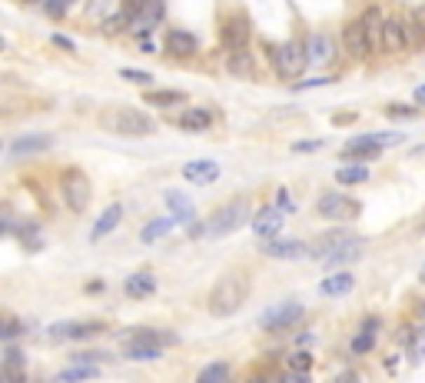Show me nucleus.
I'll list each match as a JSON object with an SVG mask.
<instances>
[{
    "mask_svg": "<svg viewBox=\"0 0 425 383\" xmlns=\"http://www.w3.org/2000/svg\"><path fill=\"white\" fill-rule=\"evenodd\" d=\"M163 13H166V0H140L137 17H133V24H137V34H140V37H147L153 27L160 24Z\"/></svg>",
    "mask_w": 425,
    "mask_h": 383,
    "instance_id": "nucleus-16",
    "label": "nucleus"
},
{
    "mask_svg": "<svg viewBox=\"0 0 425 383\" xmlns=\"http://www.w3.org/2000/svg\"><path fill=\"white\" fill-rule=\"evenodd\" d=\"M336 180L342 183V187H356V183H365L369 180V167H365V160H356V164H346L336 170Z\"/></svg>",
    "mask_w": 425,
    "mask_h": 383,
    "instance_id": "nucleus-28",
    "label": "nucleus"
},
{
    "mask_svg": "<svg viewBox=\"0 0 425 383\" xmlns=\"http://www.w3.org/2000/svg\"><path fill=\"white\" fill-rule=\"evenodd\" d=\"M53 44H57V47H67V51H74V40H67L63 34H53Z\"/></svg>",
    "mask_w": 425,
    "mask_h": 383,
    "instance_id": "nucleus-50",
    "label": "nucleus"
},
{
    "mask_svg": "<svg viewBox=\"0 0 425 383\" xmlns=\"http://www.w3.org/2000/svg\"><path fill=\"white\" fill-rule=\"evenodd\" d=\"M365 27V37H369V44H372V57L375 53H386V37H382V30H386V13H382V7H365V13L359 17Z\"/></svg>",
    "mask_w": 425,
    "mask_h": 383,
    "instance_id": "nucleus-14",
    "label": "nucleus"
},
{
    "mask_svg": "<svg viewBox=\"0 0 425 383\" xmlns=\"http://www.w3.org/2000/svg\"><path fill=\"white\" fill-rule=\"evenodd\" d=\"M180 174L189 183H212V180H220V164L216 160H189V164H183Z\"/></svg>",
    "mask_w": 425,
    "mask_h": 383,
    "instance_id": "nucleus-20",
    "label": "nucleus"
},
{
    "mask_svg": "<svg viewBox=\"0 0 425 383\" xmlns=\"http://www.w3.org/2000/svg\"><path fill=\"white\" fill-rule=\"evenodd\" d=\"M382 37H386V53L405 51V34H402V20H399V17H386V30H382Z\"/></svg>",
    "mask_w": 425,
    "mask_h": 383,
    "instance_id": "nucleus-29",
    "label": "nucleus"
},
{
    "mask_svg": "<svg viewBox=\"0 0 425 383\" xmlns=\"http://www.w3.org/2000/svg\"><path fill=\"white\" fill-rule=\"evenodd\" d=\"M382 153V147L375 143L372 134H363V137H352L346 147H342V157L346 160H375Z\"/></svg>",
    "mask_w": 425,
    "mask_h": 383,
    "instance_id": "nucleus-19",
    "label": "nucleus"
},
{
    "mask_svg": "<svg viewBox=\"0 0 425 383\" xmlns=\"http://www.w3.org/2000/svg\"><path fill=\"white\" fill-rule=\"evenodd\" d=\"M263 254L266 257H273V260H296V257L306 254V243L302 240H266L263 247Z\"/></svg>",
    "mask_w": 425,
    "mask_h": 383,
    "instance_id": "nucleus-22",
    "label": "nucleus"
},
{
    "mask_svg": "<svg viewBox=\"0 0 425 383\" xmlns=\"http://www.w3.org/2000/svg\"><path fill=\"white\" fill-rule=\"evenodd\" d=\"M386 114L389 117H399V120H415V117H419V110H415V107H405V103H389Z\"/></svg>",
    "mask_w": 425,
    "mask_h": 383,
    "instance_id": "nucleus-45",
    "label": "nucleus"
},
{
    "mask_svg": "<svg viewBox=\"0 0 425 383\" xmlns=\"http://www.w3.org/2000/svg\"><path fill=\"white\" fill-rule=\"evenodd\" d=\"M323 147V141H299V143H292V153H313Z\"/></svg>",
    "mask_w": 425,
    "mask_h": 383,
    "instance_id": "nucleus-46",
    "label": "nucleus"
},
{
    "mask_svg": "<svg viewBox=\"0 0 425 383\" xmlns=\"http://www.w3.org/2000/svg\"><path fill=\"white\" fill-rule=\"evenodd\" d=\"M143 100L150 107H173L187 100V90H143Z\"/></svg>",
    "mask_w": 425,
    "mask_h": 383,
    "instance_id": "nucleus-30",
    "label": "nucleus"
},
{
    "mask_svg": "<svg viewBox=\"0 0 425 383\" xmlns=\"http://www.w3.org/2000/svg\"><path fill=\"white\" fill-rule=\"evenodd\" d=\"M409 360L412 363H422L425 360V323L419 330H412V337H409Z\"/></svg>",
    "mask_w": 425,
    "mask_h": 383,
    "instance_id": "nucleus-37",
    "label": "nucleus"
},
{
    "mask_svg": "<svg viewBox=\"0 0 425 383\" xmlns=\"http://www.w3.org/2000/svg\"><path fill=\"white\" fill-rule=\"evenodd\" d=\"M60 200L70 214H83L93 200V183L80 167H67L60 174Z\"/></svg>",
    "mask_w": 425,
    "mask_h": 383,
    "instance_id": "nucleus-4",
    "label": "nucleus"
},
{
    "mask_svg": "<svg viewBox=\"0 0 425 383\" xmlns=\"http://www.w3.org/2000/svg\"><path fill=\"white\" fill-rule=\"evenodd\" d=\"M0 51H7V44H4V37H0Z\"/></svg>",
    "mask_w": 425,
    "mask_h": 383,
    "instance_id": "nucleus-54",
    "label": "nucleus"
},
{
    "mask_svg": "<svg viewBox=\"0 0 425 383\" xmlns=\"http://www.w3.org/2000/svg\"><path fill=\"white\" fill-rule=\"evenodd\" d=\"M342 237H346V230H329V233H323V237L313 243V257H319V260H323V257L329 254V250H332V247H336Z\"/></svg>",
    "mask_w": 425,
    "mask_h": 383,
    "instance_id": "nucleus-35",
    "label": "nucleus"
},
{
    "mask_svg": "<svg viewBox=\"0 0 425 383\" xmlns=\"http://www.w3.org/2000/svg\"><path fill=\"white\" fill-rule=\"evenodd\" d=\"M173 227H176V220H173V217L150 220L147 227L140 230V237H143V240H147V243H153V240H160V237H166V233H170V230H173Z\"/></svg>",
    "mask_w": 425,
    "mask_h": 383,
    "instance_id": "nucleus-33",
    "label": "nucleus"
},
{
    "mask_svg": "<svg viewBox=\"0 0 425 383\" xmlns=\"http://www.w3.org/2000/svg\"><path fill=\"white\" fill-rule=\"evenodd\" d=\"M133 4H140V0H133Z\"/></svg>",
    "mask_w": 425,
    "mask_h": 383,
    "instance_id": "nucleus-57",
    "label": "nucleus"
},
{
    "mask_svg": "<svg viewBox=\"0 0 425 383\" xmlns=\"http://www.w3.org/2000/svg\"><path fill=\"white\" fill-rule=\"evenodd\" d=\"M250 227L256 237H263V240H269V237H276L279 230H283V210H279V204H269V207H259L256 214H252Z\"/></svg>",
    "mask_w": 425,
    "mask_h": 383,
    "instance_id": "nucleus-12",
    "label": "nucleus"
},
{
    "mask_svg": "<svg viewBox=\"0 0 425 383\" xmlns=\"http://www.w3.org/2000/svg\"><path fill=\"white\" fill-rule=\"evenodd\" d=\"M20 333V320L11 313H0V340H13Z\"/></svg>",
    "mask_w": 425,
    "mask_h": 383,
    "instance_id": "nucleus-40",
    "label": "nucleus"
},
{
    "mask_svg": "<svg viewBox=\"0 0 425 383\" xmlns=\"http://www.w3.org/2000/svg\"><path fill=\"white\" fill-rule=\"evenodd\" d=\"M289 367H292L296 373H309V370H313V357H309V350L292 353V357H289Z\"/></svg>",
    "mask_w": 425,
    "mask_h": 383,
    "instance_id": "nucleus-42",
    "label": "nucleus"
},
{
    "mask_svg": "<svg viewBox=\"0 0 425 383\" xmlns=\"http://www.w3.org/2000/svg\"><path fill=\"white\" fill-rule=\"evenodd\" d=\"M302 304H296V300H289V304H276L269 306L266 313H259V327H263L266 333H279V330H289V327H296L302 320Z\"/></svg>",
    "mask_w": 425,
    "mask_h": 383,
    "instance_id": "nucleus-7",
    "label": "nucleus"
},
{
    "mask_svg": "<svg viewBox=\"0 0 425 383\" xmlns=\"http://www.w3.org/2000/svg\"><path fill=\"white\" fill-rule=\"evenodd\" d=\"M356 287V277H352L349 270H342V273H332V277H325L319 283V294L323 297H346Z\"/></svg>",
    "mask_w": 425,
    "mask_h": 383,
    "instance_id": "nucleus-27",
    "label": "nucleus"
},
{
    "mask_svg": "<svg viewBox=\"0 0 425 383\" xmlns=\"http://www.w3.org/2000/svg\"><path fill=\"white\" fill-rule=\"evenodd\" d=\"M166 207H170V217H173L176 223H183L193 237H200V227H196V210H193V204H189L187 193L170 190V193H166Z\"/></svg>",
    "mask_w": 425,
    "mask_h": 383,
    "instance_id": "nucleus-11",
    "label": "nucleus"
},
{
    "mask_svg": "<svg viewBox=\"0 0 425 383\" xmlns=\"http://www.w3.org/2000/svg\"><path fill=\"white\" fill-rule=\"evenodd\" d=\"M372 346H375V333L372 330H363V333H356V337H352L349 350L356 353V357H363V353H369Z\"/></svg>",
    "mask_w": 425,
    "mask_h": 383,
    "instance_id": "nucleus-38",
    "label": "nucleus"
},
{
    "mask_svg": "<svg viewBox=\"0 0 425 383\" xmlns=\"http://www.w3.org/2000/svg\"><path fill=\"white\" fill-rule=\"evenodd\" d=\"M90 377H97L93 363H76V367H67V370L57 373V380H90Z\"/></svg>",
    "mask_w": 425,
    "mask_h": 383,
    "instance_id": "nucleus-36",
    "label": "nucleus"
},
{
    "mask_svg": "<svg viewBox=\"0 0 425 383\" xmlns=\"http://www.w3.org/2000/svg\"><path fill=\"white\" fill-rule=\"evenodd\" d=\"M229 380V363L216 360V363H206L200 370V383H226Z\"/></svg>",
    "mask_w": 425,
    "mask_h": 383,
    "instance_id": "nucleus-34",
    "label": "nucleus"
},
{
    "mask_svg": "<svg viewBox=\"0 0 425 383\" xmlns=\"http://www.w3.org/2000/svg\"><path fill=\"white\" fill-rule=\"evenodd\" d=\"M415 313H419V317H425V300H422L419 306H415Z\"/></svg>",
    "mask_w": 425,
    "mask_h": 383,
    "instance_id": "nucleus-53",
    "label": "nucleus"
},
{
    "mask_svg": "<svg viewBox=\"0 0 425 383\" xmlns=\"http://www.w3.org/2000/svg\"><path fill=\"white\" fill-rule=\"evenodd\" d=\"M113 11H116V4H113V0H90V17H100V20H107Z\"/></svg>",
    "mask_w": 425,
    "mask_h": 383,
    "instance_id": "nucleus-44",
    "label": "nucleus"
},
{
    "mask_svg": "<svg viewBox=\"0 0 425 383\" xmlns=\"http://www.w3.org/2000/svg\"><path fill=\"white\" fill-rule=\"evenodd\" d=\"M363 247H365L363 237L346 233V237H342V240H339L336 247L323 257V264H325V267H342V264H349V260H359V257H363Z\"/></svg>",
    "mask_w": 425,
    "mask_h": 383,
    "instance_id": "nucleus-13",
    "label": "nucleus"
},
{
    "mask_svg": "<svg viewBox=\"0 0 425 383\" xmlns=\"http://www.w3.org/2000/svg\"><path fill=\"white\" fill-rule=\"evenodd\" d=\"M20 4H40V0H20Z\"/></svg>",
    "mask_w": 425,
    "mask_h": 383,
    "instance_id": "nucleus-56",
    "label": "nucleus"
},
{
    "mask_svg": "<svg viewBox=\"0 0 425 383\" xmlns=\"http://www.w3.org/2000/svg\"><path fill=\"white\" fill-rule=\"evenodd\" d=\"M163 346L156 344H126V360H137V363H147V360H160Z\"/></svg>",
    "mask_w": 425,
    "mask_h": 383,
    "instance_id": "nucleus-32",
    "label": "nucleus"
},
{
    "mask_svg": "<svg viewBox=\"0 0 425 383\" xmlns=\"http://www.w3.org/2000/svg\"><path fill=\"white\" fill-rule=\"evenodd\" d=\"M316 214L323 220H332V223H349V220H356L363 214V204L339 190H329L316 200Z\"/></svg>",
    "mask_w": 425,
    "mask_h": 383,
    "instance_id": "nucleus-6",
    "label": "nucleus"
},
{
    "mask_svg": "<svg viewBox=\"0 0 425 383\" xmlns=\"http://www.w3.org/2000/svg\"><path fill=\"white\" fill-rule=\"evenodd\" d=\"M419 280H422V283H425V267H422V273H419Z\"/></svg>",
    "mask_w": 425,
    "mask_h": 383,
    "instance_id": "nucleus-55",
    "label": "nucleus"
},
{
    "mask_svg": "<svg viewBox=\"0 0 425 383\" xmlns=\"http://www.w3.org/2000/svg\"><path fill=\"white\" fill-rule=\"evenodd\" d=\"M100 124L107 130H113V134H120V137H147L156 127L150 117L143 110H137V107H110V110H103Z\"/></svg>",
    "mask_w": 425,
    "mask_h": 383,
    "instance_id": "nucleus-3",
    "label": "nucleus"
},
{
    "mask_svg": "<svg viewBox=\"0 0 425 383\" xmlns=\"http://www.w3.org/2000/svg\"><path fill=\"white\" fill-rule=\"evenodd\" d=\"M375 327H379V320H375V317H369V320L363 323V330H372V333H375Z\"/></svg>",
    "mask_w": 425,
    "mask_h": 383,
    "instance_id": "nucleus-52",
    "label": "nucleus"
},
{
    "mask_svg": "<svg viewBox=\"0 0 425 383\" xmlns=\"http://www.w3.org/2000/svg\"><path fill=\"white\" fill-rule=\"evenodd\" d=\"M70 4H74V0H43V13L53 17V20H60V17H67Z\"/></svg>",
    "mask_w": 425,
    "mask_h": 383,
    "instance_id": "nucleus-41",
    "label": "nucleus"
},
{
    "mask_svg": "<svg viewBox=\"0 0 425 383\" xmlns=\"http://www.w3.org/2000/svg\"><path fill=\"white\" fill-rule=\"evenodd\" d=\"M13 230H17V223H13V207L0 204V237H7V233H13Z\"/></svg>",
    "mask_w": 425,
    "mask_h": 383,
    "instance_id": "nucleus-43",
    "label": "nucleus"
},
{
    "mask_svg": "<svg viewBox=\"0 0 425 383\" xmlns=\"http://www.w3.org/2000/svg\"><path fill=\"white\" fill-rule=\"evenodd\" d=\"M120 220H123V207L110 204L100 214V217H97V223H93V230H90V240H103L107 233H113V230H116V223H120Z\"/></svg>",
    "mask_w": 425,
    "mask_h": 383,
    "instance_id": "nucleus-23",
    "label": "nucleus"
},
{
    "mask_svg": "<svg viewBox=\"0 0 425 383\" xmlns=\"http://www.w3.org/2000/svg\"><path fill=\"white\" fill-rule=\"evenodd\" d=\"M226 70L233 77H256V57H252L246 47L243 51H229L226 57Z\"/></svg>",
    "mask_w": 425,
    "mask_h": 383,
    "instance_id": "nucleus-25",
    "label": "nucleus"
},
{
    "mask_svg": "<svg viewBox=\"0 0 425 383\" xmlns=\"http://www.w3.org/2000/svg\"><path fill=\"white\" fill-rule=\"evenodd\" d=\"M402 34H405V51L412 47V51H422L425 47V24L422 17H419V11L409 13L405 20H402Z\"/></svg>",
    "mask_w": 425,
    "mask_h": 383,
    "instance_id": "nucleus-26",
    "label": "nucleus"
},
{
    "mask_svg": "<svg viewBox=\"0 0 425 383\" xmlns=\"http://www.w3.org/2000/svg\"><path fill=\"white\" fill-rule=\"evenodd\" d=\"M269 57H273L276 77H283V80H296L309 67V57H306V44L302 40H283L279 47H269Z\"/></svg>",
    "mask_w": 425,
    "mask_h": 383,
    "instance_id": "nucleus-5",
    "label": "nucleus"
},
{
    "mask_svg": "<svg viewBox=\"0 0 425 383\" xmlns=\"http://www.w3.org/2000/svg\"><path fill=\"white\" fill-rule=\"evenodd\" d=\"M153 290H156V280H153L150 273H130L123 280V294L130 300H147Z\"/></svg>",
    "mask_w": 425,
    "mask_h": 383,
    "instance_id": "nucleus-24",
    "label": "nucleus"
},
{
    "mask_svg": "<svg viewBox=\"0 0 425 383\" xmlns=\"http://www.w3.org/2000/svg\"><path fill=\"white\" fill-rule=\"evenodd\" d=\"M342 47H346V53L356 57V60L372 57V44H369V37H365L363 20H349V24L342 27Z\"/></svg>",
    "mask_w": 425,
    "mask_h": 383,
    "instance_id": "nucleus-10",
    "label": "nucleus"
},
{
    "mask_svg": "<svg viewBox=\"0 0 425 383\" xmlns=\"http://www.w3.org/2000/svg\"><path fill=\"white\" fill-rule=\"evenodd\" d=\"M126 344H156V346H166V344H176V333H160V330H150V327H140V330L130 333Z\"/></svg>",
    "mask_w": 425,
    "mask_h": 383,
    "instance_id": "nucleus-31",
    "label": "nucleus"
},
{
    "mask_svg": "<svg viewBox=\"0 0 425 383\" xmlns=\"http://www.w3.org/2000/svg\"><path fill=\"white\" fill-rule=\"evenodd\" d=\"M163 51L170 53V57H193V53L200 51V40L196 34H189V30H170L166 37H163Z\"/></svg>",
    "mask_w": 425,
    "mask_h": 383,
    "instance_id": "nucleus-17",
    "label": "nucleus"
},
{
    "mask_svg": "<svg viewBox=\"0 0 425 383\" xmlns=\"http://www.w3.org/2000/svg\"><path fill=\"white\" fill-rule=\"evenodd\" d=\"M13 233H17V237L24 240V247H27V250H37V243H40L37 223H30V220H27V223H20V227L13 230Z\"/></svg>",
    "mask_w": 425,
    "mask_h": 383,
    "instance_id": "nucleus-39",
    "label": "nucleus"
},
{
    "mask_svg": "<svg viewBox=\"0 0 425 383\" xmlns=\"http://www.w3.org/2000/svg\"><path fill=\"white\" fill-rule=\"evenodd\" d=\"M336 37L332 34H325V30H319V34H313V37L306 40V57H309V67H329L336 64Z\"/></svg>",
    "mask_w": 425,
    "mask_h": 383,
    "instance_id": "nucleus-9",
    "label": "nucleus"
},
{
    "mask_svg": "<svg viewBox=\"0 0 425 383\" xmlns=\"http://www.w3.org/2000/svg\"><path fill=\"white\" fill-rule=\"evenodd\" d=\"M100 330H103V323H97V320H83V323L70 320V323H53L47 333H50L53 340H90Z\"/></svg>",
    "mask_w": 425,
    "mask_h": 383,
    "instance_id": "nucleus-15",
    "label": "nucleus"
},
{
    "mask_svg": "<svg viewBox=\"0 0 425 383\" xmlns=\"http://www.w3.org/2000/svg\"><path fill=\"white\" fill-rule=\"evenodd\" d=\"M176 124L187 134H203V130H210L216 124V114L206 110V107H189V110H183V114L176 117Z\"/></svg>",
    "mask_w": 425,
    "mask_h": 383,
    "instance_id": "nucleus-18",
    "label": "nucleus"
},
{
    "mask_svg": "<svg viewBox=\"0 0 425 383\" xmlns=\"http://www.w3.org/2000/svg\"><path fill=\"white\" fill-rule=\"evenodd\" d=\"M250 290H252V280L250 273H243V270H229L223 273L220 280L212 283L210 297H206V310H210L212 317H233L243 310V304L250 300Z\"/></svg>",
    "mask_w": 425,
    "mask_h": 383,
    "instance_id": "nucleus-1",
    "label": "nucleus"
},
{
    "mask_svg": "<svg viewBox=\"0 0 425 383\" xmlns=\"http://www.w3.org/2000/svg\"><path fill=\"white\" fill-rule=\"evenodd\" d=\"M319 84H329V77H313L306 84H296V90H306V87H319Z\"/></svg>",
    "mask_w": 425,
    "mask_h": 383,
    "instance_id": "nucleus-49",
    "label": "nucleus"
},
{
    "mask_svg": "<svg viewBox=\"0 0 425 383\" xmlns=\"http://www.w3.org/2000/svg\"><path fill=\"white\" fill-rule=\"evenodd\" d=\"M412 97H415V103H419V107H425V84H422V87H415Z\"/></svg>",
    "mask_w": 425,
    "mask_h": 383,
    "instance_id": "nucleus-51",
    "label": "nucleus"
},
{
    "mask_svg": "<svg viewBox=\"0 0 425 383\" xmlns=\"http://www.w3.org/2000/svg\"><path fill=\"white\" fill-rule=\"evenodd\" d=\"M250 37L252 27L246 20V13H233L220 24V47L223 51H243V47H250Z\"/></svg>",
    "mask_w": 425,
    "mask_h": 383,
    "instance_id": "nucleus-8",
    "label": "nucleus"
},
{
    "mask_svg": "<svg viewBox=\"0 0 425 383\" xmlns=\"http://www.w3.org/2000/svg\"><path fill=\"white\" fill-rule=\"evenodd\" d=\"M252 220V204L246 197L229 200L220 210H212V217L203 223V237H226V233H236L239 227H246Z\"/></svg>",
    "mask_w": 425,
    "mask_h": 383,
    "instance_id": "nucleus-2",
    "label": "nucleus"
},
{
    "mask_svg": "<svg viewBox=\"0 0 425 383\" xmlns=\"http://www.w3.org/2000/svg\"><path fill=\"white\" fill-rule=\"evenodd\" d=\"M53 137L50 134H24L11 143V157H27V153H40V150H50Z\"/></svg>",
    "mask_w": 425,
    "mask_h": 383,
    "instance_id": "nucleus-21",
    "label": "nucleus"
},
{
    "mask_svg": "<svg viewBox=\"0 0 425 383\" xmlns=\"http://www.w3.org/2000/svg\"><path fill=\"white\" fill-rule=\"evenodd\" d=\"M120 77H126V80H137V84H150V74H140V70H123Z\"/></svg>",
    "mask_w": 425,
    "mask_h": 383,
    "instance_id": "nucleus-47",
    "label": "nucleus"
},
{
    "mask_svg": "<svg viewBox=\"0 0 425 383\" xmlns=\"http://www.w3.org/2000/svg\"><path fill=\"white\" fill-rule=\"evenodd\" d=\"M4 357H7V367H20V360H24V353H20V350H7Z\"/></svg>",
    "mask_w": 425,
    "mask_h": 383,
    "instance_id": "nucleus-48",
    "label": "nucleus"
}]
</instances>
